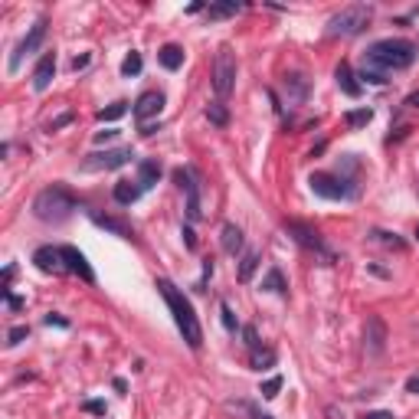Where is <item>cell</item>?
Returning <instances> with one entry per match:
<instances>
[{
  "mask_svg": "<svg viewBox=\"0 0 419 419\" xmlns=\"http://www.w3.org/2000/svg\"><path fill=\"white\" fill-rule=\"evenodd\" d=\"M158 291L164 295V301H167L170 315H174V324H177V331L184 334L187 348L200 350V344H203V328H200L197 315H193V305H190V298L177 289V285H174V282H167V279L158 282Z\"/></svg>",
  "mask_w": 419,
  "mask_h": 419,
  "instance_id": "1",
  "label": "cell"
},
{
  "mask_svg": "<svg viewBox=\"0 0 419 419\" xmlns=\"http://www.w3.org/2000/svg\"><path fill=\"white\" fill-rule=\"evenodd\" d=\"M419 56L416 43L409 40H377L364 56V66L377 72H390V69H406L413 66Z\"/></svg>",
  "mask_w": 419,
  "mask_h": 419,
  "instance_id": "2",
  "label": "cell"
},
{
  "mask_svg": "<svg viewBox=\"0 0 419 419\" xmlns=\"http://www.w3.org/2000/svg\"><path fill=\"white\" fill-rule=\"evenodd\" d=\"M72 210H76V197H72L66 187L60 184H53V187L40 190L36 200H33V217L43 223H62L72 217Z\"/></svg>",
  "mask_w": 419,
  "mask_h": 419,
  "instance_id": "3",
  "label": "cell"
},
{
  "mask_svg": "<svg viewBox=\"0 0 419 419\" xmlns=\"http://www.w3.org/2000/svg\"><path fill=\"white\" fill-rule=\"evenodd\" d=\"M370 17H373V11L367 4H350L328 20V36H357L370 27Z\"/></svg>",
  "mask_w": 419,
  "mask_h": 419,
  "instance_id": "4",
  "label": "cell"
},
{
  "mask_svg": "<svg viewBox=\"0 0 419 419\" xmlns=\"http://www.w3.org/2000/svg\"><path fill=\"white\" fill-rule=\"evenodd\" d=\"M233 85H236V56H233L230 46H220L217 60H213V92H217V99H230Z\"/></svg>",
  "mask_w": 419,
  "mask_h": 419,
  "instance_id": "5",
  "label": "cell"
},
{
  "mask_svg": "<svg viewBox=\"0 0 419 419\" xmlns=\"http://www.w3.org/2000/svg\"><path fill=\"white\" fill-rule=\"evenodd\" d=\"M311 190L324 200H350L357 193V187L350 184L348 177H338V174H311Z\"/></svg>",
  "mask_w": 419,
  "mask_h": 419,
  "instance_id": "6",
  "label": "cell"
},
{
  "mask_svg": "<svg viewBox=\"0 0 419 419\" xmlns=\"http://www.w3.org/2000/svg\"><path fill=\"white\" fill-rule=\"evenodd\" d=\"M285 230L291 233V240L298 242V246H305V249L318 252V256H324L328 262H334V256L328 252V246H324V240L318 236V230H311L308 223H298V220H289L285 223Z\"/></svg>",
  "mask_w": 419,
  "mask_h": 419,
  "instance_id": "7",
  "label": "cell"
},
{
  "mask_svg": "<svg viewBox=\"0 0 419 419\" xmlns=\"http://www.w3.org/2000/svg\"><path fill=\"white\" fill-rule=\"evenodd\" d=\"M387 341H390V331L383 324L380 315H370L367 318V328H364V350H367V357H380L383 350H387Z\"/></svg>",
  "mask_w": 419,
  "mask_h": 419,
  "instance_id": "8",
  "label": "cell"
},
{
  "mask_svg": "<svg viewBox=\"0 0 419 419\" xmlns=\"http://www.w3.org/2000/svg\"><path fill=\"white\" fill-rule=\"evenodd\" d=\"M131 158H135L131 148H115V151H105V154H89V158L82 160V170H115V167H125Z\"/></svg>",
  "mask_w": 419,
  "mask_h": 419,
  "instance_id": "9",
  "label": "cell"
},
{
  "mask_svg": "<svg viewBox=\"0 0 419 419\" xmlns=\"http://www.w3.org/2000/svg\"><path fill=\"white\" fill-rule=\"evenodd\" d=\"M46 40V20H36L30 27V33L20 40V46H17V53L11 56V72H17L20 69V62H23V56H30V53H36L40 50V43Z\"/></svg>",
  "mask_w": 419,
  "mask_h": 419,
  "instance_id": "10",
  "label": "cell"
},
{
  "mask_svg": "<svg viewBox=\"0 0 419 419\" xmlns=\"http://www.w3.org/2000/svg\"><path fill=\"white\" fill-rule=\"evenodd\" d=\"M174 177H177L180 187L187 190V220L197 223L200 213H203V210H200V184H197V174H193V170H177Z\"/></svg>",
  "mask_w": 419,
  "mask_h": 419,
  "instance_id": "11",
  "label": "cell"
},
{
  "mask_svg": "<svg viewBox=\"0 0 419 419\" xmlns=\"http://www.w3.org/2000/svg\"><path fill=\"white\" fill-rule=\"evenodd\" d=\"M160 109H164V95H160V92H144V95L135 102V109H131V111H135V118H138L141 128H144L148 118H158Z\"/></svg>",
  "mask_w": 419,
  "mask_h": 419,
  "instance_id": "12",
  "label": "cell"
},
{
  "mask_svg": "<svg viewBox=\"0 0 419 419\" xmlns=\"http://www.w3.org/2000/svg\"><path fill=\"white\" fill-rule=\"evenodd\" d=\"M60 256H62V262H66V269L76 272L82 282H95V272H92V266L85 262V256H82L76 246H60Z\"/></svg>",
  "mask_w": 419,
  "mask_h": 419,
  "instance_id": "13",
  "label": "cell"
},
{
  "mask_svg": "<svg viewBox=\"0 0 419 419\" xmlns=\"http://www.w3.org/2000/svg\"><path fill=\"white\" fill-rule=\"evenodd\" d=\"M53 76H56V53H43V60L36 62V69H33V89L46 92Z\"/></svg>",
  "mask_w": 419,
  "mask_h": 419,
  "instance_id": "14",
  "label": "cell"
},
{
  "mask_svg": "<svg viewBox=\"0 0 419 419\" xmlns=\"http://www.w3.org/2000/svg\"><path fill=\"white\" fill-rule=\"evenodd\" d=\"M33 262H36V269L53 272V275H60V272L66 269V262H62L60 249H53V246H43V249L33 252Z\"/></svg>",
  "mask_w": 419,
  "mask_h": 419,
  "instance_id": "15",
  "label": "cell"
},
{
  "mask_svg": "<svg viewBox=\"0 0 419 419\" xmlns=\"http://www.w3.org/2000/svg\"><path fill=\"white\" fill-rule=\"evenodd\" d=\"M220 242H223V252H226V256H240L242 252V230L236 223H223Z\"/></svg>",
  "mask_w": 419,
  "mask_h": 419,
  "instance_id": "16",
  "label": "cell"
},
{
  "mask_svg": "<svg viewBox=\"0 0 419 419\" xmlns=\"http://www.w3.org/2000/svg\"><path fill=\"white\" fill-rule=\"evenodd\" d=\"M158 62L167 72H177L180 66H184V50L174 46V43H167V46H160V50H158Z\"/></svg>",
  "mask_w": 419,
  "mask_h": 419,
  "instance_id": "17",
  "label": "cell"
},
{
  "mask_svg": "<svg viewBox=\"0 0 419 419\" xmlns=\"http://www.w3.org/2000/svg\"><path fill=\"white\" fill-rule=\"evenodd\" d=\"M334 76H338V85H341V92H344V95H350V99H357V95H360V82H354V79H357V76L350 72V66H348V62H341V66H338V72H334Z\"/></svg>",
  "mask_w": 419,
  "mask_h": 419,
  "instance_id": "18",
  "label": "cell"
},
{
  "mask_svg": "<svg viewBox=\"0 0 419 419\" xmlns=\"http://www.w3.org/2000/svg\"><path fill=\"white\" fill-rule=\"evenodd\" d=\"M158 177H160V164H158V160H141V164H138V187L141 190L154 187Z\"/></svg>",
  "mask_w": 419,
  "mask_h": 419,
  "instance_id": "19",
  "label": "cell"
},
{
  "mask_svg": "<svg viewBox=\"0 0 419 419\" xmlns=\"http://www.w3.org/2000/svg\"><path fill=\"white\" fill-rule=\"evenodd\" d=\"M138 197H141L138 180H135V184H131V180H118V184H115V200H118V203L128 207V203H135Z\"/></svg>",
  "mask_w": 419,
  "mask_h": 419,
  "instance_id": "20",
  "label": "cell"
},
{
  "mask_svg": "<svg viewBox=\"0 0 419 419\" xmlns=\"http://www.w3.org/2000/svg\"><path fill=\"white\" fill-rule=\"evenodd\" d=\"M256 269H259V252H242V259H240V282H249Z\"/></svg>",
  "mask_w": 419,
  "mask_h": 419,
  "instance_id": "21",
  "label": "cell"
},
{
  "mask_svg": "<svg viewBox=\"0 0 419 419\" xmlns=\"http://www.w3.org/2000/svg\"><path fill=\"white\" fill-rule=\"evenodd\" d=\"M262 289L266 291H275V295H285V279H282V272L279 269H269V275H266V282H262Z\"/></svg>",
  "mask_w": 419,
  "mask_h": 419,
  "instance_id": "22",
  "label": "cell"
},
{
  "mask_svg": "<svg viewBox=\"0 0 419 419\" xmlns=\"http://www.w3.org/2000/svg\"><path fill=\"white\" fill-rule=\"evenodd\" d=\"M295 92V99H305V95H308V79H305V76H285V92Z\"/></svg>",
  "mask_w": 419,
  "mask_h": 419,
  "instance_id": "23",
  "label": "cell"
},
{
  "mask_svg": "<svg viewBox=\"0 0 419 419\" xmlns=\"http://www.w3.org/2000/svg\"><path fill=\"white\" fill-rule=\"evenodd\" d=\"M344 118H348V125H350V128H364V125H370V118H373V111H370L367 105H364V109H354V111H348Z\"/></svg>",
  "mask_w": 419,
  "mask_h": 419,
  "instance_id": "24",
  "label": "cell"
},
{
  "mask_svg": "<svg viewBox=\"0 0 419 419\" xmlns=\"http://www.w3.org/2000/svg\"><path fill=\"white\" fill-rule=\"evenodd\" d=\"M92 220L99 223V226H105V230L118 233V236H131L128 226H125V223H118V220H111V217H99V213H92Z\"/></svg>",
  "mask_w": 419,
  "mask_h": 419,
  "instance_id": "25",
  "label": "cell"
},
{
  "mask_svg": "<svg viewBox=\"0 0 419 419\" xmlns=\"http://www.w3.org/2000/svg\"><path fill=\"white\" fill-rule=\"evenodd\" d=\"M210 20H223V17H233V13H240V4H213L207 7Z\"/></svg>",
  "mask_w": 419,
  "mask_h": 419,
  "instance_id": "26",
  "label": "cell"
},
{
  "mask_svg": "<svg viewBox=\"0 0 419 419\" xmlns=\"http://www.w3.org/2000/svg\"><path fill=\"white\" fill-rule=\"evenodd\" d=\"M138 72H141V53L131 50L128 56H125V62H121V76H128L131 79V76H138Z\"/></svg>",
  "mask_w": 419,
  "mask_h": 419,
  "instance_id": "27",
  "label": "cell"
},
{
  "mask_svg": "<svg viewBox=\"0 0 419 419\" xmlns=\"http://www.w3.org/2000/svg\"><path fill=\"white\" fill-rule=\"evenodd\" d=\"M207 118L213 121V125H226V121H230V115H226V105H223V102H213V105H210L207 109Z\"/></svg>",
  "mask_w": 419,
  "mask_h": 419,
  "instance_id": "28",
  "label": "cell"
},
{
  "mask_svg": "<svg viewBox=\"0 0 419 419\" xmlns=\"http://www.w3.org/2000/svg\"><path fill=\"white\" fill-rule=\"evenodd\" d=\"M125 111H128V105H125V102H115V105H109V109L99 111V121H118Z\"/></svg>",
  "mask_w": 419,
  "mask_h": 419,
  "instance_id": "29",
  "label": "cell"
},
{
  "mask_svg": "<svg viewBox=\"0 0 419 419\" xmlns=\"http://www.w3.org/2000/svg\"><path fill=\"white\" fill-rule=\"evenodd\" d=\"M282 383H285V380H282L279 373H275V377H269V380H266V383H262V390H259V393H262V397H266V399H275V397H279V390H282Z\"/></svg>",
  "mask_w": 419,
  "mask_h": 419,
  "instance_id": "30",
  "label": "cell"
},
{
  "mask_svg": "<svg viewBox=\"0 0 419 419\" xmlns=\"http://www.w3.org/2000/svg\"><path fill=\"white\" fill-rule=\"evenodd\" d=\"M272 364H275V354H272V350H256V354H252V367L256 370H269Z\"/></svg>",
  "mask_w": 419,
  "mask_h": 419,
  "instance_id": "31",
  "label": "cell"
},
{
  "mask_svg": "<svg viewBox=\"0 0 419 419\" xmlns=\"http://www.w3.org/2000/svg\"><path fill=\"white\" fill-rule=\"evenodd\" d=\"M27 338H30V328H27V324H17V328H11V334H7V344L17 348V344H23Z\"/></svg>",
  "mask_w": 419,
  "mask_h": 419,
  "instance_id": "32",
  "label": "cell"
},
{
  "mask_svg": "<svg viewBox=\"0 0 419 419\" xmlns=\"http://www.w3.org/2000/svg\"><path fill=\"white\" fill-rule=\"evenodd\" d=\"M373 236H377V240L383 242V246H393V249H406V242L397 240V233H383V230H377Z\"/></svg>",
  "mask_w": 419,
  "mask_h": 419,
  "instance_id": "33",
  "label": "cell"
},
{
  "mask_svg": "<svg viewBox=\"0 0 419 419\" xmlns=\"http://www.w3.org/2000/svg\"><path fill=\"white\" fill-rule=\"evenodd\" d=\"M242 338H246V348H249L252 354L262 348V341H259V334H256V328H252V324H246V328H242Z\"/></svg>",
  "mask_w": 419,
  "mask_h": 419,
  "instance_id": "34",
  "label": "cell"
},
{
  "mask_svg": "<svg viewBox=\"0 0 419 419\" xmlns=\"http://www.w3.org/2000/svg\"><path fill=\"white\" fill-rule=\"evenodd\" d=\"M220 315H223V328H226V331H236V315H233L230 301H223V305H220Z\"/></svg>",
  "mask_w": 419,
  "mask_h": 419,
  "instance_id": "35",
  "label": "cell"
},
{
  "mask_svg": "<svg viewBox=\"0 0 419 419\" xmlns=\"http://www.w3.org/2000/svg\"><path fill=\"white\" fill-rule=\"evenodd\" d=\"M360 79L364 82H370V85H383V72H377V69H367V66H364V72H360Z\"/></svg>",
  "mask_w": 419,
  "mask_h": 419,
  "instance_id": "36",
  "label": "cell"
},
{
  "mask_svg": "<svg viewBox=\"0 0 419 419\" xmlns=\"http://www.w3.org/2000/svg\"><path fill=\"white\" fill-rule=\"evenodd\" d=\"M360 419H397L393 413H387V409H370V413H364Z\"/></svg>",
  "mask_w": 419,
  "mask_h": 419,
  "instance_id": "37",
  "label": "cell"
},
{
  "mask_svg": "<svg viewBox=\"0 0 419 419\" xmlns=\"http://www.w3.org/2000/svg\"><path fill=\"white\" fill-rule=\"evenodd\" d=\"M118 138V131H99L95 135V144H105V141H115Z\"/></svg>",
  "mask_w": 419,
  "mask_h": 419,
  "instance_id": "38",
  "label": "cell"
},
{
  "mask_svg": "<svg viewBox=\"0 0 419 419\" xmlns=\"http://www.w3.org/2000/svg\"><path fill=\"white\" fill-rule=\"evenodd\" d=\"M82 409H89V413H105V403H99V399H89V403H82Z\"/></svg>",
  "mask_w": 419,
  "mask_h": 419,
  "instance_id": "39",
  "label": "cell"
},
{
  "mask_svg": "<svg viewBox=\"0 0 419 419\" xmlns=\"http://www.w3.org/2000/svg\"><path fill=\"white\" fill-rule=\"evenodd\" d=\"M242 409H246V413H249L252 419H272V416H266V413H259L256 406H249V403H242Z\"/></svg>",
  "mask_w": 419,
  "mask_h": 419,
  "instance_id": "40",
  "label": "cell"
},
{
  "mask_svg": "<svg viewBox=\"0 0 419 419\" xmlns=\"http://www.w3.org/2000/svg\"><path fill=\"white\" fill-rule=\"evenodd\" d=\"M46 324H60V328H69V321L60 318V315H46Z\"/></svg>",
  "mask_w": 419,
  "mask_h": 419,
  "instance_id": "41",
  "label": "cell"
},
{
  "mask_svg": "<svg viewBox=\"0 0 419 419\" xmlns=\"http://www.w3.org/2000/svg\"><path fill=\"white\" fill-rule=\"evenodd\" d=\"M85 66H89V56H76V60H72V69H76V72L85 69Z\"/></svg>",
  "mask_w": 419,
  "mask_h": 419,
  "instance_id": "42",
  "label": "cell"
},
{
  "mask_svg": "<svg viewBox=\"0 0 419 419\" xmlns=\"http://www.w3.org/2000/svg\"><path fill=\"white\" fill-rule=\"evenodd\" d=\"M184 240H187V249H193V246H197V240H193V230H190V226H184Z\"/></svg>",
  "mask_w": 419,
  "mask_h": 419,
  "instance_id": "43",
  "label": "cell"
},
{
  "mask_svg": "<svg viewBox=\"0 0 419 419\" xmlns=\"http://www.w3.org/2000/svg\"><path fill=\"white\" fill-rule=\"evenodd\" d=\"M406 390H409V393H416V397H419V377H409V380H406Z\"/></svg>",
  "mask_w": 419,
  "mask_h": 419,
  "instance_id": "44",
  "label": "cell"
},
{
  "mask_svg": "<svg viewBox=\"0 0 419 419\" xmlns=\"http://www.w3.org/2000/svg\"><path fill=\"white\" fill-rule=\"evenodd\" d=\"M406 105H409V109H419V92H413V95H409Z\"/></svg>",
  "mask_w": 419,
  "mask_h": 419,
  "instance_id": "45",
  "label": "cell"
},
{
  "mask_svg": "<svg viewBox=\"0 0 419 419\" xmlns=\"http://www.w3.org/2000/svg\"><path fill=\"white\" fill-rule=\"evenodd\" d=\"M416 236H419V226H416Z\"/></svg>",
  "mask_w": 419,
  "mask_h": 419,
  "instance_id": "46",
  "label": "cell"
}]
</instances>
